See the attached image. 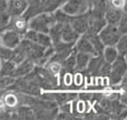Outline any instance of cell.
I'll return each mask as SVG.
<instances>
[{
  "mask_svg": "<svg viewBox=\"0 0 127 120\" xmlns=\"http://www.w3.org/2000/svg\"><path fill=\"white\" fill-rule=\"evenodd\" d=\"M22 52H24L26 58L30 60L35 63V65H42L48 62L49 57L53 55L54 48L53 47H44L27 38H22L20 44L18 45Z\"/></svg>",
  "mask_w": 127,
  "mask_h": 120,
  "instance_id": "6da1fadb",
  "label": "cell"
},
{
  "mask_svg": "<svg viewBox=\"0 0 127 120\" xmlns=\"http://www.w3.org/2000/svg\"><path fill=\"white\" fill-rule=\"evenodd\" d=\"M24 78H26L28 81L32 82L33 84L38 85L39 88H42V89L46 90H51L57 87L56 75L51 74L47 69L41 67V65H39V66L35 65L32 71Z\"/></svg>",
  "mask_w": 127,
  "mask_h": 120,
  "instance_id": "7a4b0ae2",
  "label": "cell"
},
{
  "mask_svg": "<svg viewBox=\"0 0 127 120\" xmlns=\"http://www.w3.org/2000/svg\"><path fill=\"white\" fill-rule=\"evenodd\" d=\"M55 22L54 16L51 12H40L38 15L31 17L28 20V29L31 30H36L39 33L48 34L50 27L53 26Z\"/></svg>",
  "mask_w": 127,
  "mask_h": 120,
  "instance_id": "3957f363",
  "label": "cell"
},
{
  "mask_svg": "<svg viewBox=\"0 0 127 120\" xmlns=\"http://www.w3.org/2000/svg\"><path fill=\"white\" fill-rule=\"evenodd\" d=\"M126 60L124 55H118V57L110 64V72L108 74L109 83L112 85L121 84V82L126 78Z\"/></svg>",
  "mask_w": 127,
  "mask_h": 120,
  "instance_id": "277c9868",
  "label": "cell"
},
{
  "mask_svg": "<svg viewBox=\"0 0 127 120\" xmlns=\"http://www.w3.org/2000/svg\"><path fill=\"white\" fill-rule=\"evenodd\" d=\"M122 35L123 34L121 33L116 25L106 24L98 31V37L104 46H115Z\"/></svg>",
  "mask_w": 127,
  "mask_h": 120,
  "instance_id": "5b68a950",
  "label": "cell"
},
{
  "mask_svg": "<svg viewBox=\"0 0 127 120\" xmlns=\"http://www.w3.org/2000/svg\"><path fill=\"white\" fill-rule=\"evenodd\" d=\"M60 8L68 16H78L89 10L90 2L89 0H67Z\"/></svg>",
  "mask_w": 127,
  "mask_h": 120,
  "instance_id": "8992f818",
  "label": "cell"
},
{
  "mask_svg": "<svg viewBox=\"0 0 127 120\" xmlns=\"http://www.w3.org/2000/svg\"><path fill=\"white\" fill-rule=\"evenodd\" d=\"M24 36L11 28H7L0 33V45L8 48H15L20 44Z\"/></svg>",
  "mask_w": 127,
  "mask_h": 120,
  "instance_id": "52a82bcc",
  "label": "cell"
},
{
  "mask_svg": "<svg viewBox=\"0 0 127 120\" xmlns=\"http://www.w3.org/2000/svg\"><path fill=\"white\" fill-rule=\"evenodd\" d=\"M24 38H27V39L31 40V42L40 45V46L47 47V48H48V47H53V44H51L50 37H49L48 34L39 33V31L28 29V30L24 34Z\"/></svg>",
  "mask_w": 127,
  "mask_h": 120,
  "instance_id": "ba28073f",
  "label": "cell"
},
{
  "mask_svg": "<svg viewBox=\"0 0 127 120\" xmlns=\"http://www.w3.org/2000/svg\"><path fill=\"white\" fill-rule=\"evenodd\" d=\"M88 12V11H87ZM83 13V15H78V16H70L69 17V25L72 27L75 31L83 35L87 31L88 29V13Z\"/></svg>",
  "mask_w": 127,
  "mask_h": 120,
  "instance_id": "9c48e42d",
  "label": "cell"
},
{
  "mask_svg": "<svg viewBox=\"0 0 127 120\" xmlns=\"http://www.w3.org/2000/svg\"><path fill=\"white\" fill-rule=\"evenodd\" d=\"M28 0H7L6 12L10 17L21 16L28 7Z\"/></svg>",
  "mask_w": 127,
  "mask_h": 120,
  "instance_id": "30bf717a",
  "label": "cell"
},
{
  "mask_svg": "<svg viewBox=\"0 0 127 120\" xmlns=\"http://www.w3.org/2000/svg\"><path fill=\"white\" fill-rule=\"evenodd\" d=\"M74 48L76 52H81V53H87L89 55L94 56V55H97L96 51H95L94 46H93L92 42L89 40V38L87 37L86 34H83L78 37V39L76 40L74 45Z\"/></svg>",
  "mask_w": 127,
  "mask_h": 120,
  "instance_id": "8fae6325",
  "label": "cell"
},
{
  "mask_svg": "<svg viewBox=\"0 0 127 120\" xmlns=\"http://www.w3.org/2000/svg\"><path fill=\"white\" fill-rule=\"evenodd\" d=\"M33 67H35V63L31 62V61L28 60V58H25L24 61H21L20 63H18V64L16 65L11 78H13V79L24 78V76L28 75V74L32 71Z\"/></svg>",
  "mask_w": 127,
  "mask_h": 120,
  "instance_id": "7c38bea8",
  "label": "cell"
},
{
  "mask_svg": "<svg viewBox=\"0 0 127 120\" xmlns=\"http://www.w3.org/2000/svg\"><path fill=\"white\" fill-rule=\"evenodd\" d=\"M13 30H16L17 33L21 34L24 36V34L28 30V20L25 17L21 16H16V17H10V22H9V27Z\"/></svg>",
  "mask_w": 127,
  "mask_h": 120,
  "instance_id": "4fadbf2b",
  "label": "cell"
},
{
  "mask_svg": "<svg viewBox=\"0 0 127 120\" xmlns=\"http://www.w3.org/2000/svg\"><path fill=\"white\" fill-rule=\"evenodd\" d=\"M104 62L105 61H104L101 53L92 56L85 71H87L88 74H90V75H99V70H100L101 65L104 64Z\"/></svg>",
  "mask_w": 127,
  "mask_h": 120,
  "instance_id": "5bb4252c",
  "label": "cell"
},
{
  "mask_svg": "<svg viewBox=\"0 0 127 120\" xmlns=\"http://www.w3.org/2000/svg\"><path fill=\"white\" fill-rule=\"evenodd\" d=\"M79 34L72 29V27L69 25V22H66L62 27V42L68 43V44L75 45L76 40L78 39Z\"/></svg>",
  "mask_w": 127,
  "mask_h": 120,
  "instance_id": "9a60e30c",
  "label": "cell"
},
{
  "mask_svg": "<svg viewBox=\"0 0 127 120\" xmlns=\"http://www.w3.org/2000/svg\"><path fill=\"white\" fill-rule=\"evenodd\" d=\"M123 9H117V8H113V7H107L104 12V18H105L106 24L109 25H116L118 24L119 19L122 17L123 13Z\"/></svg>",
  "mask_w": 127,
  "mask_h": 120,
  "instance_id": "2e32d148",
  "label": "cell"
},
{
  "mask_svg": "<svg viewBox=\"0 0 127 120\" xmlns=\"http://www.w3.org/2000/svg\"><path fill=\"white\" fill-rule=\"evenodd\" d=\"M92 55L87 53L76 52L75 54V71H85Z\"/></svg>",
  "mask_w": 127,
  "mask_h": 120,
  "instance_id": "e0dca14e",
  "label": "cell"
},
{
  "mask_svg": "<svg viewBox=\"0 0 127 120\" xmlns=\"http://www.w3.org/2000/svg\"><path fill=\"white\" fill-rule=\"evenodd\" d=\"M44 12H53L54 10L60 8L67 0H39Z\"/></svg>",
  "mask_w": 127,
  "mask_h": 120,
  "instance_id": "ac0fdd59",
  "label": "cell"
},
{
  "mask_svg": "<svg viewBox=\"0 0 127 120\" xmlns=\"http://www.w3.org/2000/svg\"><path fill=\"white\" fill-rule=\"evenodd\" d=\"M101 55L104 57V61L107 63H110L112 64L117 57H118V52L115 48V46H105L101 52Z\"/></svg>",
  "mask_w": 127,
  "mask_h": 120,
  "instance_id": "d6986e66",
  "label": "cell"
},
{
  "mask_svg": "<svg viewBox=\"0 0 127 120\" xmlns=\"http://www.w3.org/2000/svg\"><path fill=\"white\" fill-rule=\"evenodd\" d=\"M16 65L17 64L13 63L12 61H1V64H0V74L2 76H11Z\"/></svg>",
  "mask_w": 127,
  "mask_h": 120,
  "instance_id": "ffe728a7",
  "label": "cell"
},
{
  "mask_svg": "<svg viewBox=\"0 0 127 120\" xmlns=\"http://www.w3.org/2000/svg\"><path fill=\"white\" fill-rule=\"evenodd\" d=\"M51 13H53V16H54L55 22H57V24H66V22L69 21L70 16H68L62 8L56 9V10H54Z\"/></svg>",
  "mask_w": 127,
  "mask_h": 120,
  "instance_id": "44dd1931",
  "label": "cell"
},
{
  "mask_svg": "<svg viewBox=\"0 0 127 120\" xmlns=\"http://www.w3.org/2000/svg\"><path fill=\"white\" fill-rule=\"evenodd\" d=\"M115 48L117 49L119 55L125 56L126 51H127V35L126 34H123V35L121 36V38H119L118 42L115 45Z\"/></svg>",
  "mask_w": 127,
  "mask_h": 120,
  "instance_id": "7402d4cb",
  "label": "cell"
},
{
  "mask_svg": "<svg viewBox=\"0 0 127 120\" xmlns=\"http://www.w3.org/2000/svg\"><path fill=\"white\" fill-rule=\"evenodd\" d=\"M117 27H118V29L121 30L122 34H126V31H127V16H126L125 10H124L123 13H122V17H121V19H119L118 24H117Z\"/></svg>",
  "mask_w": 127,
  "mask_h": 120,
  "instance_id": "603a6c76",
  "label": "cell"
},
{
  "mask_svg": "<svg viewBox=\"0 0 127 120\" xmlns=\"http://www.w3.org/2000/svg\"><path fill=\"white\" fill-rule=\"evenodd\" d=\"M9 22H10V16L7 12L0 15V33L9 27Z\"/></svg>",
  "mask_w": 127,
  "mask_h": 120,
  "instance_id": "cb8c5ba5",
  "label": "cell"
},
{
  "mask_svg": "<svg viewBox=\"0 0 127 120\" xmlns=\"http://www.w3.org/2000/svg\"><path fill=\"white\" fill-rule=\"evenodd\" d=\"M12 81H13V78H11V76H2L0 74V91L2 89L8 88L12 83Z\"/></svg>",
  "mask_w": 127,
  "mask_h": 120,
  "instance_id": "d4e9b609",
  "label": "cell"
},
{
  "mask_svg": "<svg viewBox=\"0 0 127 120\" xmlns=\"http://www.w3.org/2000/svg\"><path fill=\"white\" fill-rule=\"evenodd\" d=\"M109 72H110V63L104 62V64L101 65L100 70H99V75H101V76H108Z\"/></svg>",
  "mask_w": 127,
  "mask_h": 120,
  "instance_id": "484cf974",
  "label": "cell"
},
{
  "mask_svg": "<svg viewBox=\"0 0 127 120\" xmlns=\"http://www.w3.org/2000/svg\"><path fill=\"white\" fill-rule=\"evenodd\" d=\"M7 9V1L6 0H0V15L6 12Z\"/></svg>",
  "mask_w": 127,
  "mask_h": 120,
  "instance_id": "4316f807",
  "label": "cell"
},
{
  "mask_svg": "<svg viewBox=\"0 0 127 120\" xmlns=\"http://www.w3.org/2000/svg\"><path fill=\"white\" fill-rule=\"evenodd\" d=\"M0 64H1V58H0Z\"/></svg>",
  "mask_w": 127,
  "mask_h": 120,
  "instance_id": "83f0119b",
  "label": "cell"
},
{
  "mask_svg": "<svg viewBox=\"0 0 127 120\" xmlns=\"http://www.w3.org/2000/svg\"><path fill=\"white\" fill-rule=\"evenodd\" d=\"M6 1H7V0H6Z\"/></svg>",
  "mask_w": 127,
  "mask_h": 120,
  "instance_id": "f1b7e54d",
  "label": "cell"
}]
</instances>
